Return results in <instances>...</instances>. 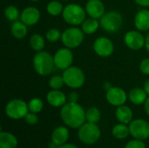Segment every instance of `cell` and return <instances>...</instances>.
Listing matches in <instances>:
<instances>
[{"label":"cell","instance_id":"obj_32","mask_svg":"<svg viewBox=\"0 0 149 148\" xmlns=\"http://www.w3.org/2000/svg\"><path fill=\"white\" fill-rule=\"evenodd\" d=\"M125 148H146V145L142 140L135 139L127 142Z\"/></svg>","mask_w":149,"mask_h":148},{"label":"cell","instance_id":"obj_22","mask_svg":"<svg viewBox=\"0 0 149 148\" xmlns=\"http://www.w3.org/2000/svg\"><path fill=\"white\" fill-rule=\"evenodd\" d=\"M17 146V138L10 133H0V148H16Z\"/></svg>","mask_w":149,"mask_h":148},{"label":"cell","instance_id":"obj_16","mask_svg":"<svg viewBox=\"0 0 149 148\" xmlns=\"http://www.w3.org/2000/svg\"><path fill=\"white\" fill-rule=\"evenodd\" d=\"M66 96L65 94L59 90H52L46 95L47 102L54 107L63 106L66 103Z\"/></svg>","mask_w":149,"mask_h":148},{"label":"cell","instance_id":"obj_36","mask_svg":"<svg viewBox=\"0 0 149 148\" xmlns=\"http://www.w3.org/2000/svg\"><path fill=\"white\" fill-rule=\"evenodd\" d=\"M134 2L142 7H148L149 6V0H134Z\"/></svg>","mask_w":149,"mask_h":148},{"label":"cell","instance_id":"obj_34","mask_svg":"<svg viewBox=\"0 0 149 148\" xmlns=\"http://www.w3.org/2000/svg\"><path fill=\"white\" fill-rule=\"evenodd\" d=\"M140 70L142 73L149 75V58H144L140 64Z\"/></svg>","mask_w":149,"mask_h":148},{"label":"cell","instance_id":"obj_9","mask_svg":"<svg viewBox=\"0 0 149 148\" xmlns=\"http://www.w3.org/2000/svg\"><path fill=\"white\" fill-rule=\"evenodd\" d=\"M130 134L137 140H147L149 137V124L144 120L137 119L129 123Z\"/></svg>","mask_w":149,"mask_h":148},{"label":"cell","instance_id":"obj_35","mask_svg":"<svg viewBox=\"0 0 149 148\" xmlns=\"http://www.w3.org/2000/svg\"><path fill=\"white\" fill-rule=\"evenodd\" d=\"M68 100H69V102H73V103H75V102H77L78 101V99H79V95H78V93L77 92H71L69 95H68Z\"/></svg>","mask_w":149,"mask_h":148},{"label":"cell","instance_id":"obj_37","mask_svg":"<svg viewBox=\"0 0 149 148\" xmlns=\"http://www.w3.org/2000/svg\"><path fill=\"white\" fill-rule=\"evenodd\" d=\"M143 89H144V91L147 92L148 96H149V79H148V80H146V81H145V83H144V86H143Z\"/></svg>","mask_w":149,"mask_h":148},{"label":"cell","instance_id":"obj_26","mask_svg":"<svg viewBox=\"0 0 149 148\" xmlns=\"http://www.w3.org/2000/svg\"><path fill=\"white\" fill-rule=\"evenodd\" d=\"M63 5L60 2L58 1H51L47 6H46V10L51 16H58L63 12Z\"/></svg>","mask_w":149,"mask_h":148},{"label":"cell","instance_id":"obj_10","mask_svg":"<svg viewBox=\"0 0 149 148\" xmlns=\"http://www.w3.org/2000/svg\"><path fill=\"white\" fill-rule=\"evenodd\" d=\"M55 66L60 70H65L72 66L73 62V54L70 48L58 49L53 56Z\"/></svg>","mask_w":149,"mask_h":148},{"label":"cell","instance_id":"obj_2","mask_svg":"<svg viewBox=\"0 0 149 148\" xmlns=\"http://www.w3.org/2000/svg\"><path fill=\"white\" fill-rule=\"evenodd\" d=\"M32 64L36 72L41 76H47L52 73L55 66L53 56L45 51H38L35 54Z\"/></svg>","mask_w":149,"mask_h":148},{"label":"cell","instance_id":"obj_29","mask_svg":"<svg viewBox=\"0 0 149 148\" xmlns=\"http://www.w3.org/2000/svg\"><path fill=\"white\" fill-rule=\"evenodd\" d=\"M4 16L10 21H17L19 17V10L14 5H10L4 10Z\"/></svg>","mask_w":149,"mask_h":148},{"label":"cell","instance_id":"obj_28","mask_svg":"<svg viewBox=\"0 0 149 148\" xmlns=\"http://www.w3.org/2000/svg\"><path fill=\"white\" fill-rule=\"evenodd\" d=\"M29 111L34 113H40L44 107V103L43 101L39 99V98H33L30 100L29 104Z\"/></svg>","mask_w":149,"mask_h":148},{"label":"cell","instance_id":"obj_33","mask_svg":"<svg viewBox=\"0 0 149 148\" xmlns=\"http://www.w3.org/2000/svg\"><path fill=\"white\" fill-rule=\"evenodd\" d=\"M25 122L29 125H36L38 121V116L36 115V113H28L25 117L24 118Z\"/></svg>","mask_w":149,"mask_h":148},{"label":"cell","instance_id":"obj_39","mask_svg":"<svg viewBox=\"0 0 149 148\" xmlns=\"http://www.w3.org/2000/svg\"><path fill=\"white\" fill-rule=\"evenodd\" d=\"M58 148H78L75 145H72V144H64V145H61L59 147H58Z\"/></svg>","mask_w":149,"mask_h":148},{"label":"cell","instance_id":"obj_1","mask_svg":"<svg viewBox=\"0 0 149 148\" xmlns=\"http://www.w3.org/2000/svg\"><path fill=\"white\" fill-rule=\"evenodd\" d=\"M60 117L63 122L71 128H79L86 120V112L77 102L65 103L60 110Z\"/></svg>","mask_w":149,"mask_h":148},{"label":"cell","instance_id":"obj_30","mask_svg":"<svg viewBox=\"0 0 149 148\" xmlns=\"http://www.w3.org/2000/svg\"><path fill=\"white\" fill-rule=\"evenodd\" d=\"M64 85H65V81L63 77L58 75L52 76L49 80V85L53 90H59L60 88L63 87Z\"/></svg>","mask_w":149,"mask_h":148},{"label":"cell","instance_id":"obj_21","mask_svg":"<svg viewBox=\"0 0 149 148\" xmlns=\"http://www.w3.org/2000/svg\"><path fill=\"white\" fill-rule=\"evenodd\" d=\"M10 31L14 38L17 39H22L25 38V36L27 35L28 32L27 25L22 21H18V20L14 21L11 24Z\"/></svg>","mask_w":149,"mask_h":148},{"label":"cell","instance_id":"obj_23","mask_svg":"<svg viewBox=\"0 0 149 148\" xmlns=\"http://www.w3.org/2000/svg\"><path fill=\"white\" fill-rule=\"evenodd\" d=\"M100 25V24L98 19L90 17L87 19L86 18L85 21L81 24V29L86 34H93L98 30Z\"/></svg>","mask_w":149,"mask_h":148},{"label":"cell","instance_id":"obj_4","mask_svg":"<svg viewBox=\"0 0 149 148\" xmlns=\"http://www.w3.org/2000/svg\"><path fill=\"white\" fill-rule=\"evenodd\" d=\"M100 130L96 123H84L78 132L79 139L86 145H93L100 138Z\"/></svg>","mask_w":149,"mask_h":148},{"label":"cell","instance_id":"obj_19","mask_svg":"<svg viewBox=\"0 0 149 148\" xmlns=\"http://www.w3.org/2000/svg\"><path fill=\"white\" fill-rule=\"evenodd\" d=\"M115 116L116 119L122 124H128L133 120V111L129 106H127L125 105L118 106V108L115 111Z\"/></svg>","mask_w":149,"mask_h":148},{"label":"cell","instance_id":"obj_40","mask_svg":"<svg viewBox=\"0 0 149 148\" xmlns=\"http://www.w3.org/2000/svg\"><path fill=\"white\" fill-rule=\"evenodd\" d=\"M145 47H146L147 51H148V53H149V33L148 34V36L146 37V44H145Z\"/></svg>","mask_w":149,"mask_h":148},{"label":"cell","instance_id":"obj_41","mask_svg":"<svg viewBox=\"0 0 149 148\" xmlns=\"http://www.w3.org/2000/svg\"><path fill=\"white\" fill-rule=\"evenodd\" d=\"M31 1H33V2H37V1H39V0H31Z\"/></svg>","mask_w":149,"mask_h":148},{"label":"cell","instance_id":"obj_8","mask_svg":"<svg viewBox=\"0 0 149 148\" xmlns=\"http://www.w3.org/2000/svg\"><path fill=\"white\" fill-rule=\"evenodd\" d=\"M29 106L28 104L19 99L10 100L5 106L6 115L12 120H19L24 118L28 113Z\"/></svg>","mask_w":149,"mask_h":148},{"label":"cell","instance_id":"obj_38","mask_svg":"<svg viewBox=\"0 0 149 148\" xmlns=\"http://www.w3.org/2000/svg\"><path fill=\"white\" fill-rule=\"evenodd\" d=\"M144 108H145V111H146L147 114L149 116V96L148 97L146 102L144 103Z\"/></svg>","mask_w":149,"mask_h":148},{"label":"cell","instance_id":"obj_11","mask_svg":"<svg viewBox=\"0 0 149 148\" xmlns=\"http://www.w3.org/2000/svg\"><path fill=\"white\" fill-rule=\"evenodd\" d=\"M124 42L129 49L138 51L145 46L146 38L138 31H129L125 34Z\"/></svg>","mask_w":149,"mask_h":148},{"label":"cell","instance_id":"obj_31","mask_svg":"<svg viewBox=\"0 0 149 148\" xmlns=\"http://www.w3.org/2000/svg\"><path fill=\"white\" fill-rule=\"evenodd\" d=\"M62 33L56 28H52L46 31L45 38L51 43H55L61 38Z\"/></svg>","mask_w":149,"mask_h":148},{"label":"cell","instance_id":"obj_18","mask_svg":"<svg viewBox=\"0 0 149 148\" xmlns=\"http://www.w3.org/2000/svg\"><path fill=\"white\" fill-rule=\"evenodd\" d=\"M69 139V131L65 126H58L52 132V142H53L58 147L65 144Z\"/></svg>","mask_w":149,"mask_h":148},{"label":"cell","instance_id":"obj_7","mask_svg":"<svg viewBox=\"0 0 149 148\" xmlns=\"http://www.w3.org/2000/svg\"><path fill=\"white\" fill-rule=\"evenodd\" d=\"M123 18L117 11H108L100 19V26L107 32H116L122 26Z\"/></svg>","mask_w":149,"mask_h":148},{"label":"cell","instance_id":"obj_12","mask_svg":"<svg viewBox=\"0 0 149 148\" xmlns=\"http://www.w3.org/2000/svg\"><path fill=\"white\" fill-rule=\"evenodd\" d=\"M93 50L95 53L102 58H107L112 55L114 50L113 42L105 37L98 38L93 43Z\"/></svg>","mask_w":149,"mask_h":148},{"label":"cell","instance_id":"obj_6","mask_svg":"<svg viewBox=\"0 0 149 148\" xmlns=\"http://www.w3.org/2000/svg\"><path fill=\"white\" fill-rule=\"evenodd\" d=\"M62 43L65 47L72 49L79 46L84 40V31L77 27H70L65 29L61 36Z\"/></svg>","mask_w":149,"mask_h":148},{"label":"cell","instance_id":"obj_13","mask_svg":"<svg viewBox=\"0 0 149 148\" xmlns=\"http://www.w3.org/2000/svg\"><path fill=\"white\" fill-rule=\"evenodd\" d=\"M106 97L109 104L117 107L124 105L127 99L126 92L122 88L116 86H112L110 89H108L107 91Z\"/></svg>","mask_w":149,"mask_h":148},{"label":"cell","instance_id":"obj_3","mask_svg":"<svg viewBox=\"0 0 149 148\" xmlns=\"http://www.w3.org/2000/svg\"><path fill=\"white\" fill-rule=\"evenodd\" d=\"M62 16L67 24L75 26L81 24L85 21L86 11L79 4L70 3L64 8Z\"/></svg>","mask_w":149,"mask_h":148},{"label":"cell","instance_id":"obj_25","mask_svg":"<svg viewBox=\"0 0 149 148\" xmlns=\"http://www.w3.org/2000/svg\"><path fill=\"white\" fill-rule=\"evenodd\" d=\"M30 44L34 51H40L45 48V43L44 38L40 34H33L30 38Z\"/></svg>","mask_w":149,"mask_h":148},{"label":"cell","instance_id":"obj_20","mask_svg":"<svg viewBox=\"0 0 149 148\" xmlns=\"http://www.w3.org/2000/svg\"><path fill=\"white\" fill-rule=\"evenodd\" d=\"M129 100L134 105H142L148 99V94L142 88H134L128 94Z\"/></svg>","mask_w":149,"mask_h":148},{"label":"cell","instance_id":"obj_14","mask_svg":"<svg viewBox=\"0 0 149 148\" xmlns=\"http://www.w3.org/2000/svg\"><path fill=\"white\" fill-rule=\"evenodd\" d=\"M86 11L90 17L100 19L105 14V5L100 0H88L86 4Z\"/></svg>","mask_w":149,"mask_h":148},{"label":"cell","instance_id":"obj_17","mask_svg":"<svg viewBox=\"0 0 149 148\" xmlns=\"http://www.w3.org/2000/svg\"><path fill=\"white\" fill-rule=\"evenodd\" d=\"M134 25L141 31L149 30V10L142 9L137 12L134 17Z\"/></svg>","mask_w":149,"mask_h":148},{"label":"cell","instance_id":"obj_5","mask_svg":"<svg viewBox=\"0 0 149 148\" xmlns=\"http://www.w3.org/2000/svg\"><path fill=\"white\" fill-rule=\"evenodd\" d=\"M62 77L64 79L65 85L72 89L80 88L85 84L86 80L83 71L77 66H70L64 70Z\"/></svg>","mask_w":149,"mask_h":148},{"label":"cell","instance_id":"obj_42","mask_svg":"<svg viewBox=\"0 0 149 148\" xmlns=\"http://www.w3.org/2000/svg\"><path fill=\"white\" fill-rule=\"evenodd\" d=\"M64 1H65V0H64Z\"/></svg>","mask_w":149,"mask_h":148},{"label":"cell","instance_id":"obj_27","mask_svg":"<svg viewBox=\"0 0 149 148\" xmlns=\"http://www.w3.org/2000/svg\"><path fill=\"white\" fill-rule=\"evenodd\" d=\"M86 120L87 122L97 123L100 120V112L97 107H90L86 112Z\"/></svg>","mask_w":149,"mask_h":148},{"label":"cell","instance_id":"obj_24","mask_svg":"<svg viewBox=\"0 0 149 148\" xmlns=\"http://www.w3.org/2000/svg\"><path fill=\"white\" fill-rule=\"evenodd\" d=\"M112 133H113V135L114 138L119 139V140H124L130 133L129 127L127 126L126 124H122V123L118 124V125H116V126H113V131H112Z\"/></svg>","mask_w":149,"mask_h":148},{"label":"cell","instance_id":"obj_15","mask_svg":"<svg viewBox=\"0 0 149 148\" xmlns=\"http://www.w3.org/2000/svg\"><path fill=\"white\" fill-rule=\"evenodd\" d=\"M20 17L21 21L24 22L27 26L34 25L40 19V11L33 6H29L23 10Z\"/></svg>","mask_w":149,"mask_h":148}]
</instances>
